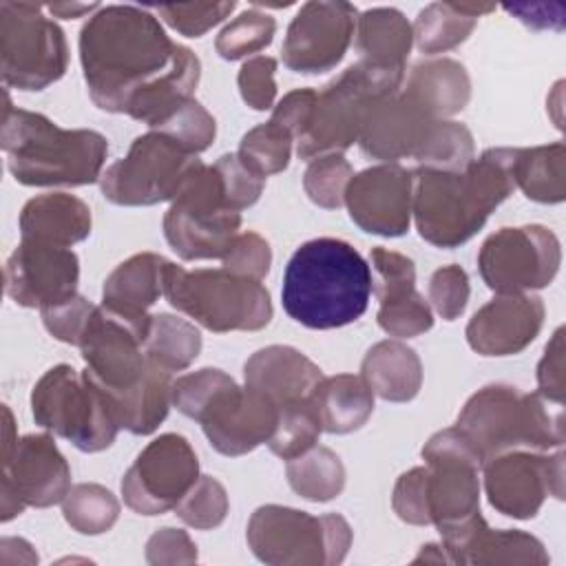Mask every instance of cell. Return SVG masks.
Returning <instances> with one entry per match:
<instances>
[{"instance_id":"obj_29","label":"cell","mask_w":566,"mask_h":566,"mask_svg":"<svg viewBox=\"0 0 566 566\" xmlns=\"http://www.w3.org/2000/svg\"><path fill=\"white\" fill-rule=\"evenodd\" d=\"M310 400L327 433H352L360 429L374 411V391L363 376L354 374L323 376Z\"/></svg>"},{"instance_id":"obj_26","label":"cell","mask_w":566,"mask_h":566,"mask_svg":"<svg viewBox=\"0 0 566 566\" xmlns=\"http://www.w3.org/2000/svg\"><path fill=\"white\" fill-rule=\"evenodd\" d=\"M402 93L431 119H447L469 104L471 80L458 60L436 57L411 69Z\"/></svg>"},{"instance_id":"obj_21","label":"cell","mask_w":566,"mask_h":566,"mask_svg":"<svg viewBox=\"0 0 566 566\" xmlns=\"http://www.w3.org/2000/svg\"><path fill=\"white\" fill-rule=\"evenodd\" d=\"M544 325V303L533 294H497L467 325V343L480 356L524 352Z\"/></svg>"},{"instance_id":"obj_3","label":"cell","mask_w":566,"mask_h":566,"mask_svg":"<svg viewBox=\"0 0 566 566\" xmlns=\"http://www.w3.org/2000/svg\"><path fill=\"white\" fill-rule=\"evenodd\" d=\"M374 290L371 268L347 241H305L283 272V310L310 329H336L358 321Z\"/></svg>"},{"instance_id":"obj_17","label":"cell","mask_w":566,"mask_h":566,"mask_svg":"<svg viewBox=\"0 0 566 566\" xmlns=\"http://www.w3.org/2000/svg\"><path fill=\"white\" fill-rule=\"evenodd\" d=\"M358 9L349 2L312 0L292 18L281 46L283 64L301 75L332 71L356 33Z\"/></svg>"},{"instance_id":"obj_25","label":"cell","mask_w":566,"mask_h":566,"mask_svg":"<svg viewBox=\"0 0 566 566\" xmlns=\"http://www.w3.org/2000/svg\"><path fill=\"white\" fill-rule=\"evenodd\" d=\"M20 239L71 248L91 234V208L75 195L46 192L29 199L20 212Z\"/></svg>"},{"instance_id":"obj_13","label":"cell","mask_w":566,"mask_h":566,"mask_svg":"<svg viewBox=\"0 0 566 566\" xmlns=\"http://www.w3.org/2000/svg\"><path fill=\"white\" fill-rule=\"evenodd\" d=\"M201 164L175 139L150 128L135 137L126 157L102 172L99 188L115 206H155L172 201Z\"/></svg>"},{"instance_id":"obj_31","label":"cell","mask_w":566,"mask_h":566,"mask_svg":"<svg viewBox=\"0 0 566 566\" xmlns=\"http://www.w3.org/2000/svg\"><path fill=\"white\" fill-rule=\"evenodd\" d=\"M513 184L537 203H562L566 197V146L553 142L533 148H511Z\"/></svg>"},{"instance_id":"obj_4","label":"cell","mask_w":566,"mask_h":566,"mask_svg":"<svg viewBox=\"0 0 566 566\" xmlns=\"http://www.w3.org/2000/svg\"><path fill=\"white\" fill-rule=\"evenodd\" d=\"M0 146L22 186H88L102 177L108 142L91 128H60L42 113L11 106L4 93Z\"/></svg>"},{"instance_id":"obj_36","label":"cell","mask_w":566,"mask_h":566,"mask_svg":"<svg viewBox=\"0 0 566 566\" xmlns=\"http://www.w3.org/2000/svg\"><path fill=\"white\" fill-rule=\"evenodd\" d=\"M471 130L453 119H436L424 135L413 159L420 168L433 170H462L475 157Z\"/></svg>"},{"instance_id":"obj_32","label":"cell","mask_w":566,"mask_h":566,"mask_svg":"<svg viewBox=\"0 0 566 566\" xmlns=\"http://www.w3.org/2000/svg\"><path fill=\"white\" fill-rule=\"evenodd\" d=\"M495 11V4L480 2H431L413 22V40L422 53L436 55L462 44L478 27L480 15Z\"/></svg>"},{"instance_id":"obj_47","label":"cell","mask_w":566,"mask_h":566,"mask_svg":"<svg viewBox=\"0 0 566 566\" xmlns=\"http://www.w3.org/2000/svg\"><path fill=\"white\" fill-rule=\"evenodd\" d=\"M469 294V274L455 263L438 268L429 279V301L444 321H455L464 312Z\"/></svg>"},{"instance_id":"obj_55","label":"cell","mask_w":566,"mask_h":566,"mask_svg":"<svg viewBox=\"0 0 566 566\" xmlns=\"http://www.w3.org/2000/svg\"><path fill=\"white\" fill-rule=\"evenodd\" d=\"M44 9L55 15V18H64V20H71V18H80L84 13H93L99 9V4H80V2H51V4H44Z\"/></svg>"},{"instance_id":"obj_2","label":"cell","mask_w":566,"mask_h":566,"mask_svg":"<svg viewBox=\"0 0 566 566\" xmlns=\"http://www.w3.org/2000/svg\"><path fill=\"white\" fill-rule=\"evenodd\" d=\"M411 214L418 234L436 248L467 243L515 190L511 148H489L462 170L416 168Z\"/></svg>"},{"instance_id":"obj_12","label":"cell","mask_w":566,"mask_h":566,"mask_svg":"<svg viewBox=\"0 0 566 566\" xmlns=\"http://www.w3.org/2000/svg\"><path fill=\"white\" fill-rule=\"evenodd\" d=\"M0 520L9 522L27 506L60 504L71 489V467L49 433L18 438L11 409L2 405Z\"/></svg>"},{"instance_id":"obj_16","label":"cell","mask_w":566,"mask_h":566,"mask_svg":"<svg viewBox=\"0 0 566 566\" xmlns=\"http://www.w3.org/2000/svg\"><path fill=\"white\" fill-rule=\"evenodd\" d=\"M484 491L491 506L515 520H531L539 513L544 500L553 495L564 500V449L548 451H509L495 455L484 467Z\"/></svg>"},{"instance_id":"obj_28","label":"cell","mask_w":566,"mask_h":566,"mask_svg":"<svg viewBox=\"0 0 566 566\" xmlns=\"http://www.w3.org/2000/svg\"><path fill=\"white\" fill-rule=\"evenodd\" d=\"M168 259L139 252L122 261L104 281L102 303L126 314H148L164 294V270Z\"/></svg>"},{"instance_id":"obj_35","label":"cell","mask_w":566,"mask_h":566,"mask_svg":"<svg viewBox=\"0 0 566 566\" xmlns=\"http://www.w3.org/2000/svg\"><path fill=\"white\" fill-rule=\"evenodd\" d=\"M66 524L82 535H99L113 528L119 517L117 497L102 484L82 482L69 489L62 500Z\"/></svg>"},{"instance_id":"obj_15","label":"cell","mask_w":566,"mask_h":566,"mask_svg":"<svg viewBox=\"0 0 566 566\" xmlns=\"http://www.w3.org/2000/svg\"><path fill=\"white\" fill-rule=\"evenodd\" d=\"M199 480V460L179 433L150 440L122 478L124 504L139 515H161Z\"/></svg>"},{"instance_id":"obj_42","label":"cell","mask_w":566,"mask_h":566,"mask_svg":"<svg viewBox=\"0 0 566 566\" xmlns=\"http://www.w3.org/2000/svg\"><path fill=\"white\" fill-rule=\"evenodd\" d=\"M228 506L226 486L212 475H199V480L175 506V513L184 524L197 531H210L226 520Z\"/></svg>"},{"instance_id":"obj_24","label":"cell","mask_w":566,"mask_h":566,"mask_svg":"<svg viewBox=\"0 0 566 566\" xmlns=\"http://www.w3.org/2000/svg\"><path fill=\"white\" fill-rule=\"evenodd\" d=\"M321 380V367L290 345L261 347L243 365V382L279 409L307 400Z\"/></svg>"},{"instance_id":"obj_56","label":"cell","mask_w":566,"mask_h":566,"mask_svg":"<svg viewBox=\"0 0 566 566\" xmlns=\"http://www.w3.org/2000/svg\"><path fill=\"white\" fill-rule=\"evenodd\" d=\"M418 562H436V564L447 562V564H449V557H447L442 544H427V546H422L420 553L413 557V564H418Z\"/></svg>"},{"instance_id":"obj_39","label":"cell","mask_w":566,"mask_h":566,"mask_svg":"<svg viewBox=\"0 0 566 566\" xmlns=\"http://www.w3.org/2000/svg\"><path fill=\"white\" fill-rule=\"evenodd\" d=\"M292 139L294 137L283 126L274 122H265L250 128L241 137L237 155L248 168H252L261 177L276 175V172H283L290 164Z\"/></svg>"},{"instance_id":"obj_38","label":"cell","mask_w":566,"mask_h":566,"mask_svg":"<svg viewBox=\"0 0 566 566\" xmlns=\"http://www.w3.org/2000/svg\"><path fill=\"white\" fill-rule=\"evenodd\" d=\"M274 33L276 20L270 13L250 7L221 29V33L214 40V49L223 60H241L270 46Z\"/></svg>"},{"instance_id":"obj_30","label":"cell","mask_w":566,"mask_h":566,"mask_svg":"<svg viewBox=\"0 0 566 566\" xmlns=\"http://www.w3.org/2000/svg\"><path fill=\"white\" fill-rule=\"evenodd\" d=\"M356 49L360 60L385 69H405L413 44L409 20L394 7L367 9L356 20Z\"/></svg>"},{"instance_id":"obj_49","label":"cell","mask_w":566,"mask_h":566,"mask_svg":"<svg viewBox=\"0 0 566 566\" xmlns=\"http://www.w3.org/2000/svg\"><path fill=\"white\" fill-rule=\"evenodd\" d=\"M391 506L394 513L416 526H427L431 524L429 517V504H427V467H413L405 471L391 493Z\"/></svg>"},{"instance_id":"obj_8","label":"cell","mask_w":566,"mask_h":566,"mask_svg":"<svg viewBox=\"0 0 566 566\" xmlns=\"http://www.w3.org/2000/svg\"><path fill=\"white\" fill-rule=\"evenodd\" d=\"M245 537L256 559L265 564L332 566L345 559L352 528L338 513L310 515L307 511L265 504L252 513Z\"/></svg>"},{"instance_id":"obj_22","label":"cell","mask_w":566,"mask_h":566,"mask_svg":"<svg viewBox=\"0 0 566 566\" xmlns=\"http://www.w3.org/2000/svg\"><path fill=\"white\" fill-rule=\"evenodd\" d=\"M449 564H533L551 562L544 544L524 531H493L480 513L440 533Z\"/></svg>"},{"instance_id":"obj_54","label":"cell","mask_w":566,"mask_h":566,"mask_svg":"<svg viewBox=\"0 0 566 566\" xmlns=\"http://www.w3.org/2000/svg\"><path fill=\"white\" fill-rule=\"evenodd\" d=\"M316 97H318V91H314V88H294V91H290L274 106L270 122L283 126L294 139H298L305 133V128L312 119Z\"/></svg>"},{"instance_id":"obj_23","label":"cell","mask_w":566,"mask_h":566,"mask_svg":"<svg viewBox=\"0 0 566 566\" xmlns=\"http://www.w3.org/2000/svg\"><path fill=\"white\" fill-rule=\"evenodd\" d=\"M433 122L405 93H394L371 106L358 146L369 159L394 164L416 155Z\"/></svg>"},{"instance_id":"obj_5","label":"cell","mask_w":566,"mask_h":566,"mask_svg":"<svg viewBox=\"0 0 566 566\" xmlns=\"http://www.w3.org/2000/svg\"><path fill=\"white\" fill-rule=\"evenodd\" d=\"M455 427L473 442L482 467L509 451H551L566 440L562 411L551 413L539 394L511 385L478 389L464 402Z\"/></svg>"},{"instance_id":"obj_50","label":"cell","mask_w":566,"mask_h":566,"mask_svg":"<svg viewBox=\"0 0 566 566\" xmlns=\"http://www.w3.org/2000/svg\"><path fill=\"white\" fill-rule=\"evenodd\" d=\"M369 261L376 272L371 292H376L378 301L385 296H391L396 292L416 287V265L409 256L378 245L371 250Z\"/></svg>"},{"instance_id":"obj_34","label":"cell","mask_w":566,"mask_h":566,"mask_svg":"<svg viewBox=\"0 0 566 566\" xmlns=\"http://www.w3.org/2000/svg\"><path fill=\"white\" fill-rule=\"evenodd\" d=\"M201 352V334L195 323L172 316V314H153L150 329L144 343V354L164 367L166 371H181Z\"/></svg>"},{"instance_id":"obj_1","label":"cell","mask_w":566,"mask_h":566,"mask_svg":"<svg viewBox=\"0 0 566 566\" xmlns=\"http://www.w3.org/2000/svg\"><path fill=\"white\" fill-rule=\"evenodd\" d=\"M80 62L93 104L155 128L181 108L201 62L168 38L161 22L130 4L99 7L80 31Z\"/></svg>"},{"instance_id":"obj_19","label":"cell","mask_w":566,"mask_h":566,"mask_svg":"<svg viewBox=\"0 0 566 566\" xmlns=\"http://www.w3.org/2000/svg\"><path fill=\"white\" fill-rule=\"evenodd\" d=\"M80 259L71 248L22 241L4 265V290L22 307H51L77 294Z\"/></svg>"},{"instance_id":"obj_27","label":"cell","mask_w":566,"mask_h":566,"mask_svg":"<svg viewBox=\"0 0 566 566\" xmlns=\"http://www.w3.org/2000/svg\"><path fill=\"white\" fill-rule=\"evenodd\" d=\"M360 376L382 400L409 402L422 387V363L409 345L387 338L367 349Z\"/></svg>"},{"instance_id":"obj_10","label":"cell","mask_w":566,"mask_h":566,"mask_svg":"<svg viewBox=\"0 0 566 566\" xmlns=\"http://www.w3.org/2000/svg\"><path fill=\"white\" fill-rule=\"evenodd\" d=\"M44 11V4L0 2V73L9 88L42 91L66 73L64 31Z\"/></svg>"},{"instance_id":"obj_48","label":"cell","mask_w":566,"mask_h":566,"mask_svg":"<svg viewBox=\"0 0 566 566\" xmlns=\"http://www.w3.org/2000/svg\"><path fill=\"white\" fill-rule=\"evenodd\" d=\"M276 60L270 55H254L239 69L237 84L243 102L254 111L274 108L276 99Z\"/></svg>"},{"instance_id":"obj_18","label":"cell","mask_w":566,"mask_h":566,"mask_svg":"<svg viewBox=\"0 0 566 566\" xmlns=\"http://www.w3.org/2000/svg\"><path fill=\"white\" fill-rule=\"evenodd\" d=\"M276 418L279 407L270 398L248 385L239 387L234 378L228 376L208 398L197 422H201L214 451L237 458L268 442L276 427Z\"/></svg>"},{"instance_id":"obj_6","label":"cell","mask_w":566,"mask_h":566,"mask_svg":"<svg viewBox=\"0 0 566 566\" xmlns=\"http://www.w3.org/2000/svg\"><path fill=\"white\" fill-rule=\"evenodd\" d=\"M164 296L175 310L217 334L259 332L272 321V301L263 283L223 268L184 270L168 261Z\"/></svg>"},{"instance_id":"obj_9","label":"cell","mask_w":566,"mask_h":566,"mask_svg":"<svg viewBox=\"0 0 566 566\" xmlns=\"http://www.w3.org/2000/svg\"><path fill=\"white\" fill-rule=\"evenodd\" d=\"M35 424L69 440L84 453L108 449L119 431L104 396L71 365H55L31 391Z\"/></svg>"},{"instance_id":"obj_14","label":"cell","mask_w":566,"mask_h":566,"mask_svg":"<svg viewBox=\"0 0 566 566\" xmlns=\"http://www.w3.org/2000/svg\"><path fill=\"white\" fill-rule=\"evenodd\" d=\"M559 263V239L553 230L537 223L500 228L484 239L478 252L480 276L497 294L542 290L551 285Z\"/></svg>"},{"instance_id":"obj_43","label":"cell","mask_w":566,"mask_h":566,"mask_svg":"<svg viewBox=\"0 0 566 566\" xmlns=\"http://www.w3.org/2000/svg\"><path fill=\"white\" fill-rule=\"evenodd\" d=\"M153 130L168 135L184 150L199 155L208 150L210 144L214 142L217 122L197 99H188L181 108H177L168 119H164Z\"/></svg>"},{"instance_id":"obj_46","label":"cell","mask_w":566,"mask_h":566,"mask_svg":"<svg viewBox=\"0 0 566 566\" xmlns=\"http://www.w3.org/2000/svg\"><path fill=\"white\" fill-rule=\"evenodd\" d=\"M221 261H223V270H228L237 276L261 281L270 272L272 250H270V243L261 234L245 230L232 239V243L226 250V254L221 256Z\"/></svg>"},{"instance_id":"obj_7","label":"cell","mask_w":566,"mask_h":566,"mask_svg":"<svg viewBox=\"0 0 566 566\" xmlns=\"http://www.w3.org/2000/svg\"><path fill=\"white\" fill-rule=\"evenodd\" d=\"M402 80L405 69L374 66L363 60L347 66L318 93L312 119L296 139V155L312 161L349 148L358 142L371 106L398 93Z\"/></svg>"},{"instance_id":"obj_53","label":"cell","mask_w":566,"mask_h":566,"mask_svg":"<svg viewBox=\"0 0 566 566\" xmlns=\"http://www.w3.org/2000/svg\"><path fill=\"white\" fill-rule=\"evenodd\" d=\"M148 564H192L197 562V546L181 528H159L146 544Z\"/></svg>"},{"instance_id":"obj_40","label":"cell","mask_w":566,"mask_h":566,"mask_svg":"<svg viewBox=\"0 0 566 566\" xmlns=\"http://www.w3.org/2000/svg\"><path fill=\"white\" fill-rule=\"evenodd\" d=\"M378 303V325L394 338H413L433 327L431 305L416 287L385 296Z\"/></svg>"},{"instance_id":"obj_20","label":"cell","mask_w":566,"mask_h":566,"mask_svg":"<svg viewBox=\"0 0 566 566\" xmlns=\"http://www.w3.org/2000/svg\"><path fill=\"white\" fill-rule=\"evenodd\" d=\"M413 172L398 164H378L354 175L345 190L352 221L378 237H402L411 223Z\"/></svg>"},{"instance_id":"obj_37","label":"cell","mask_w":566,"mask_h":566,"mask_svg":"<svg viewBox=\"0 0 566 566\" xmlns=\"http://www.w3.org/2000/svg\"><path fill=\"white\" fill-rule=\"evenodd\" d=\"M323 433L321 420L314 411L312 400L292 402L279 409L276 427L268 440V447L274 455L281 460H292L307 449H312L318 442V436Z\"/></svg>"},{"instance_id":"obj_33","label":"cell","mask_w":566,"mask_h":566,"mask_svg":"<svg viewBox=\"0 0 566 566\" xmlns=\"http://www.w3.org/2000/svg\"><path fill=\"white\" fill-rule=\"evenodd\" d=\"M285 475L290 486L310 502H329L338 497L345 486V467L340 458L332 449L318 444L287 460Z\"/></svg>"},{"instance_id":"obj_11","label":"cell","mask_w":566,"mask_h":566,"mask_svg":"<svg viewBox=\"0 0 566 566\" xmlns=\"http://www.w3.org/2000/svg\"><path fill=\"white\" fill-rule=\"evenodd\" d=\"M164 237L184 261L221 259L241 228V212L226 201L221 177L214 166L201 164L161 221Z\"/></svg>"},{"instance_id":"obj_52","label":"cell","mask_w":566,"mask_h":566,"mask_svg":"<svg viewBox=\"0 0 566 566\" xmlns=\"http://www.w3.org/2000/svg\"><path fill=\"white\" fill-rule=\"evenodd\" d=\"M566 365H564V327H557L548 345L544 347V356L537 365V394L555 402L557 407L564 405L566 394Z\"/></svg>"},{"instance_id":"obj_51","label":"cell","mask_w":566,"mask_h":566,"mask_svg":"<svg viewBox=\"0 0 566 566\" xmlns=\"http://www.w3.org/2000/svg\"><path fill=\"white\" fill-rule=\"evenodd\" d=\"M93 307L95 305L91 301L75 294V296H71L57 305L44 307L40 312H42V323L53 338L69 343V345H77Z\"/></svg>"},{"instance_id":"obj_41","label":"cell","mask_w":566,"mask_h":566,"mask_svg":"<svg viewBox=\"0 0 566 566\" xmlns=\"http://www.w3.org/2000/svg\"><path fill=\"white\" fill-rule=\"evenodd\" d=\"M354 177L352 164L340 153H329L312 159L303 175L305 195L321 208L334 210L345 203V190Z\"/></svg>"},{"instance_id":"obj_44","label":"cell","mask_w":566,"mask_h":566,"mask_svg":"<svg viewBox=\"0 0 566 566\" xmlns=\"http://www.w3.org/2000/svg\"><path fill=\"white\" fill-rule=\"evenodd\" d=\"M237 2H181L157 7V15L186 38H201L206 31L230 18Z\"/></svg>"},{"instance_id":"obj_45","label":"cell","mask_w":566,"mask_h":566,"mask_svg":"<svg viewBox=\"0 0 566 566\" xmlns=\"http://www.w3.org/2000/svg\"><path fill=\"white\" fill-rule=\"evenodd\" d=\"M221 177V186H223V195L226 201L232 210L241 212L250 206H254L263 192L265 186V177H261L259 172H254L252 168H248L237 153H228L221 155L214 164H212Z\"/></svg>"}]
</instances>
